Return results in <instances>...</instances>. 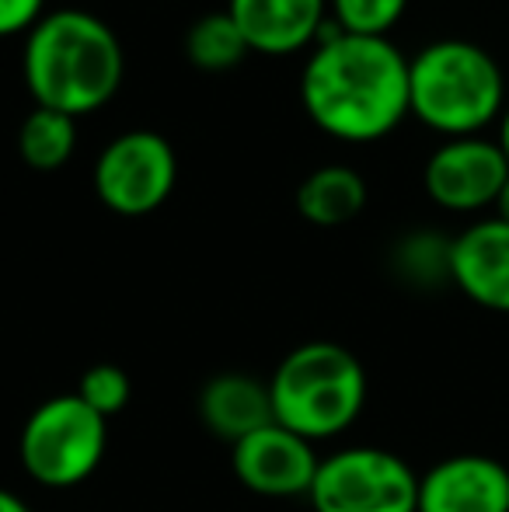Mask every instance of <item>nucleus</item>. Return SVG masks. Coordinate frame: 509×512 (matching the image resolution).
<instances>
[{"instance_id": "nucleus-8", "label": "nucleus", "mask_w": 509, "mask_h": 512, "mask_svg": "<svg viewBox=\"0 0 509 512\" xmlns=\"http://www.w3.org/2000/svg\"><path fill=\"white\" fill-rule=\"evenodd\" d=\"M509 178V161L496 140L457 136L433 150L426 161V192L440 209L450 213H478L496 206Z\"/></svg>"}, {"instance_id": "nucleus-21", "label": "nucleus", "mask_w": 509, "mask_h": 512, "mask_svg": "<svg viewBox=\"0 0 509 512\" xmlns=\"http://www.w3.org/2000/svg\"><path fill=\"white\" fill-rule=\"evenodd\" d=\"M0 512H32L21 495H14L11 488H0Z\"/></svg>"}, {"instance_id": "nucleus-13", "label": "nucleus", "mask_w": 509, "mask_h": 512, "mask_svg": "<svg viewBox=\"0 0 509 512\" xmlns=\"http://www.w3.org/2000/svg\"><path fill=\"white\" fill-rule=\"evenodd\" d=\"M199 418L217 439H227L231 446L241 443L245 436L276 422L269 384L245 373H217L199 391Z\"/></svg>"}, {"instance_id": "nucleus-2", "label": "nucleus", "mask_w": 509, "mask_h": 512, "mask_svg": "<svg viewBox=\"0 0 509 512\" xmlns=\"http://www.w3.org/2000/svg\"><path fill=\"white\" fill-rule=\"evenodd\" d=\"M25 88L35 108L81 119L116 98L126 74L123 46L102 18L77 7L42 14L25 35Z\"/></svg>"}, {"instance_id": "nucleus-20", "label": "nucleus", "mask_w": 509, "mask_h": 512, "mask_svg": "<svg viewBox=\"0 0 509 512\" xmlns=\"http://www.w3.org/2000/svg\"><path fill=\"white\" fill-rule=\"evenodd\" d=\"M42 4L46 0H0V39L32 32L35 21L42 18Z\"/></svg>"}, {"instance_id": "nucleus-5", "label": "nucleus", "mask_w": 509, "mask_h": 512, "mask_svg": "<svg viewBox=\"0 0 509 512\" xmlns=\"http://www.w3.org/2000/svg\"><path fill=\"white\" fill-rule=\"evenodd\" d=\"M109 450V422L77 394L42 401L21 425L18 457L25 474L42 488L67 492L102 467Z\"/></svg>"}, {"instance_id": "nucleus-22", "label": "nucleus", "mask_w": 509, "mask_h": 512, "mask_svg": "<svg viewBox=\"0 0 509 512\" xmlns=\"http://www.w3.org/2000/svg\"><path fill=\"white\" fill-rule=\"evenodd\" d=\"M496 216H499V220H506V223H509V178H506L503 192H499V199H496Z\"/></svg>"}, {"instance_id": "nucleus-12", "label": "nucleus", "mask_w": 509, "mask_h": 512, "mask_svg": "<svg viewBox=\"0 0 509 512\" xmlns=\"http://www.w3.org/2000/svg\"><path fill=\"white\" fill-rule=\"evenodd\" d=\"M248 49L262 56H293L311 49L328 21V0H227Z\"/></svg>"}, {"instance_id": "nucleus-1", "label": "nucleus", "mask_w": 509, "mask_h": 512, "mask_svg": "<svg viewBox=\"0 0 509 512\" xmlns=\"http://www.w3.org/2000/svg\"><path fill=\"white\" fill-rule=\"evenodd\" d=\"M300 102L311 122L342 143H374L408 112V60L391 39L346 35L321 25L300 77Z\"/></svg>"}, {"instance_id": "nucleus-16", "label": "nucleus", "mask_w": 509, "mask_h": 512, "mask_svg": "<svg viewBox=\"0 0 509 512\" xmlns=\"http://www.w3.org/2000/svg\"><path fill=\"white\" fill-rule=\"evenodd\" d=\"M248 53L252 49H248L245 35H241V28L234 25V18L227 11L203 14L185 32V56H189V63L199 70H210V74L238 67Z\"/></svg>"}, {"instance_id": "nucleus-3", "label": "nucleus", "mask_w": 509, "mask_h": 512, "mask_svg": "<svg viewBox=\"0 0 509 512\" xmlns=\"http://www.w3.org/2000/svg\"><path fill=\"white\" fill-rule=\"evenodd\" d=\"M272 418L307 443L335 439L367 405V370L339 342H304L286 352L269 380Z\"/></svg>"}, {"instance_id": "nucleus-17", "label": "nucleus", "mask_w": 509, "mask_h": 512, "mask_svg": "<svg viewBox=\"0 0 509 512\" xmlns=\"http://www.w3.org/2000/svg\"><path fill=\"white\" fill-rule=\"evenodd\" d=\"M394 269L405 283L419 286V290H436V286L450 283V241L440 234H408L394 248Z\"/></svg>"}, {"instance_id": "nucleus-18", "label": "nucleus", "mask_w": 509, "mask_h": 512, "mask_svg": "<svg viewBox=\"0 0 509 512\" xmlns=\"http://www.w3.org/2000/svg\"><path fill=\"white\" fill-rule=\"evenodd\" d=\"M408 0H328V14L346 35H367V39H387L405 14Z\"/></svg>"}, {"instance_id": "nucleus-7", "label": "nucleus", "mask_w": 509, "mask_h": 512, "mask_svg": "<svg viewBox=\"0 0 509 512\" xmlns=\"http://www.w3.org/2000/svg\"><path fill=\"white\" fill-rule=\"evenodd\" d=\"M178 178L171 143L150 129H129L98 154L91 185L102 206L119 216H147L168 203Z\"/></svg>"}, {"instance_id": "nucleus-10", "label": "nucleus", "mask_w": 509, "mask_h": 512, "mask_svg": "<svg viewBox=\"0 0 509 512\" xmlns=\"http://www.w3.org/2000/svg\"><path fill=\"white\" fill-rule=\"evenodd\" d=\"M419 512H509V467L485 453H454L419 474Z\"/></svg>"}, {"instance_id": "nucleus-6", "label": "nucleus", "mask_w": 509, "mask_h": 512, "mask_svg": "<svg viewBox=\"0 0 509 512\" xmlns=\"http://www.w3.org/2000/svg\"><path fill=\"white\" fill-rule=\"evenodd\" d=\"M307 502L314 512H419V474L381 446H346L321 457Z\"/></svg>"}, {"instance_id": "nucleus-19", "label": "nucleus", "mask_w": 509, "mask_h": 512, "mask_svg": "<svg viewBox=\"0 0 509 512\" xmlns=\"http://www.w3.org/2000/svg\"><path fill=\"white\" fill-rule=\"evenodd\" d=\"M74 394L91 411H98V415L109 422L112 415H119V411L129 405L133 380H129V373L123 370V366L98 363V366H91V370H84V377H81V384H77Z\"/></svg>"}, {"instance_id": "nucleus-15", "label": "nucleus", "mask_w": 509, "mask_h": 512, "mask_svg": "<svg viewBox=\"0 0 509 512\" xmlns=\"http://www.w3.org/2000/svg\"><path fill=\"white\" fill-rule=\"evenodd\" d=\"M77 150V119L53 108H32L18 129V154L28 168L56 171Z\"/></svg>"}, {"instance_id": "nucleus-11", "label": "nucleus", "mask_w": 509, "mask_h": 512, "mask_svg": "<svg viewBox=\"0 0 509 512\" xmlns=\"http://www.w3.org/2000/svg\"><path fill=\"white\" fill-rule=\"evenodd\" d=\"M450 283L471 304L509 314V223L499 216L471 223L450 241Z\"/></svg>"}, {"instance_id": "nucleus-4", "label": "nucleus", "mask_w": 509, "mask_h": 512, "mask_svg": "<svg viewBox=\"0 0 509 512\" xmlns=\"http://www.w3.org/2000/svg\"><path fill=\"white\" fill-rule=\"evenodd\" d=\"M503 98V70L475 42L440 39L408 60V112L450 140L478 136L503 112Z\"/></svg>"}, {"instance_id": "nucleus-14", "label": "nucleus", "mask_w": 509, "mask_h": 512, "mask_svg": "<svg viewBox=\"0 0 509 512\" xmlns=\"http://www.w3.org/2000/svg\"><path fill=\"white\" fill-rule=\"evenodd\" d=\"M367 206V182L346 164H328L300 182L297 213L314 227H342L356 220Z\"/></svg>"}, {"instance_id": "nucleus-23", "label": "nucleus", "mask_w": 509, "mask_h": 512, "mask_svg": "<svg viewBox=\"0 0 509 512\" xmlns=\"http://www.w3.org/2000/svg\"><path fill=\"white\" fill-rule=\"evenodd\" d=\"M499 147H503V154H506V161H509V105H506V112H503V122H499Z\"/></svg>"}, {"instance_id": "nucleus-9", "label": "nucleus", "mask_w": 509, "mask_h": 512, "mask_svg": "<svg viewBox=\"0 0 509 512\" xmlns=\"http://www.w3.org/2000/svg\"><path fill=\"white\" fill-rule=\"evenodd\" d=\"M318 464L314 443L276 422L231 446L234 478L262 499H307Z\"/></svg>"}]
</instances>
